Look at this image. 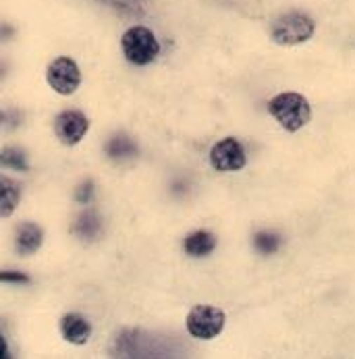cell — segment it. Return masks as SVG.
<instances>
[{
    "label": "cell",
    "instance_id": "obj_1",
    "mask_svg": "<svg viewBox=\"0 0 355 359\" xmlns=\"http://www.w3.org/2000/svg\"><path fill=\"white\" fill-rule=\"evenodd\" d=\"M268 110L281 123V127L287 129V131H300L312 118L309 102L305 100L302 94H295V92L279 94L276 98L270 100Z\"/></svg>",
    "mask_w": 355,
    "mask_h": 359
},
{
    "label": "cell",
    "instance_id": "obj_2",
    "mask_svg": "<svg viewBox=\"0 0 355 359\" xmlns=\"http://www.w3.org/2000/svg\"><path fill=\"white\" fill-rule=\"evenodd\" d=\"M121 48L129 62L133 65H150L154 58L160 54V44L152 32L144 25L129 27L121 38Z\"/></svg>",
    "mask_w": 355,
    "mask_h": 359
},
{
    "label": "cell",
    "instance_id": "obj_3",
    "mask_svg": "<svg viewBox=\"0 0 355 359\" xmlns=\"http://www.w3.org/2000/svg\"><path fill=\"white\" fill-rule=\"evenodd\" d=\"M314 21L304 13H287L279 17L272 25V40L283 46L304 44L314 36Z\"/></svg>",
    "mask_w": 355,
    "mask_h": 359
},
{
    "label": "cell",
    "instance_id": "obj_4",
    "mask_svg": "<svg viewBox=\"0 0 355 359\" xmlns=\"http://www.w3.org/2000/svg\"><path fill=\"white\" fill-rule=\"evenodd\" d=\"M187 330L192 337L210 341L218 337L225 328V311L214 306H196L187 313Z\"/></svg>",
    "mask_w": 355,
    "mask_h": 359
},
{
    "label": "cell",
    "instance_id": "obj_5",
    "mask_svg": "<svg viewBox=\"0 0 355 359\" xmlns=\"http://www.w3.org/2000/svg\"><path fill=\"white\" fill-rule=\"evenodd\" d=\"M46 79L51 88L60 96H73L81 83V71L77 62L69 56L54 58L46 71Z\"/></svg>",
    "mask_w": 355,
    "mask_h": 359
},
{
    "label": "cell",
    "instance_id": "obj_6",
    "mask_svg": "<svg viewBox=\"0 0 355 359\" xmlns=\"http://www.w3.org/2000/svg\"><path fill=\"white\" fill-rule=\"evenodd\" d=\"M90 129V121L79 110H62L54 118V135L65 146H77Z\"/></svg>",
    "mask_w": 355,
    "mask_h": 359
},
{
    "label": "cell",
    "instance_id": "obj_7",
    "mask_svg": "<svg viewBox=\"0 0 355 359\" xmlns=\"http://www.w3.org/2000/svg\"><path fill=\"white\" fill-rule=\"evenodd\" d=\"M210 162L220 172L241 170L246 166V150L235 137H225L210 150Z\"/></svg>",
    "mask_w": 355,
    "mask_h": 359
},
{
    "label": "cell",
    "instance_id": "obj_8",
    "mask_svg": "<svg viewBox=\"0 0 355 359\" xmlns=\"http://www.w3.org/2000/svg\"><path fill=\"white\" fill-rule=\"evenodd\" d=\"M60 334L71 345H86L92 337V326L81 313H65L58 322Z\"/></svg>",
    "mask_w": 355,
    "mask_h": 359
},
{
    "label": "cell",
    "instance_id": "obj_9",
    "mask_svg": "<svg viewBox=\"0 0 355 359\" xmlns=\"http://www.w3.org/2000/svg\"><path fill=\"white\" fill-rule=\"evenodd\" d=\"M44 241V233L38 224L34 222H23L19 224L15 233V250L19 256H34Z\"/></svg>",
    "mask_w": 355,
    "mask_h": 359
},
{
    "label": "cell",
    "instance_id": "obj_10",
    "mask_svg": "<svg viewBox=\"0 0 355 359\" xmlns=\"http://www.w3.org/2000/svg\"><path fill=\"white\" fill-rule=\"evenodd\" d=\"M19 202H21L19 185L11 177L0 175V218H8L17 210Z\"/></svg>",
    "mask_w": 355,
    "mask_h": 359
},
{
    "label": "cell",
    "instance_id": "obj_11",
    "mask_svg": "<svg viewBox=\"0 0 355 359\" xmlns=\"http://www.w3.org/2000/svg\"><path fill=\"white\" fill-rule=\"evenodd\" d=\"M214 248H216V237L208 231H196V233L187 235L185 243H183L185 254L192 257L208 256L214 252Z\"/></svg>",
    "mask_w": 355,
    "mask_h": 359
},
{
    "label": "cell",
    "instance_id": "obj_12",
    "mask_svg": "<svg viewBox=\"0 0 355 359\" xmlns=\"http://www.w3.org/2000/svg\"><path fill=\"white\" fill-rule=\"evenodd\" d=\"M106 152L112 158H125V156H133L135 146L127 137H112L106 146Z\"/></svg>",
    "mask_w": 355,
    "mask_h": 359
},
{
    "label": "cell",
    "instance_id": "obj_13",
    "mask_svg": "<svg viewBox=\"0 0 355 359\" xmlns=\"http://www.w3.org/2000/svg\"><path fill=\"white\" fill-rule=\"evenodd\" d=\"M77 231H81V237H96L100 231V220L94 212H86L79 222H77Z\"/></svg>",
    "mask_w": 355,
    "mask_h": 359
},
{
    "label": "cell",
    "instance_id": "obj_14",
    "mask_svg": "<svg viewBox=\"0 0 355 359\" xmlns=\"http://www.w3.org/2000/svg\"><path fill=\"white\" fill-rule=\"evenodd\" d=\"M255 248L262 254H272L279 248V237L272 233H260V235H255Z\"/></svg>",
    "mask_w": 355,
    "mask_h": 359
},
{
    "label": "cell",
    "instance_id": "obj_15",
    "mask_svg": "<svg viewBox=\"0 0 355 359\" xmlns=\"http://www.w3.org/2000/svg\"><path fill=\"white\" fill-rule=\"evenodd\" d=\"M119 11H125V13H131V15H142L144 8H142V2L140 0H102Z\"/></svg>",
    "mask_w": 355,
    "mask_h": 359
},
{
    "label": "cell",
    "instance_id": "obj_16",
    "mask_svg": "<svg viewBox=\"0 0 355 359\" xmlns=\"http://www.w3.org/2000/svg\"><path fill=\"white\" fill-rule=\"evenodd\" d=\"M0 164H11L13 168H27L25 162H23V156L19 154L17 150H6L4 154L0 156Z\"/></svg>",
    "mask_w": 355,
    "mask_h": 359
},
{
    "label": "cell",
    "instance_id": "obj_17",
    "mask_svg": "<svg viewBox=\"0 0 355 359\" xmlns=\"http://www.w3.org/2000/svg\"><path fill=\"white\" fill-rule=\"evenodd\" d=\"M0 280H8V283H27L29 278L25 274L19 272H0Z\"/></svg>",
    "mask_w": 355,
    "mask_h": 359
},
{
    "label": "cell",
    "instance_id": "obj_18",
    "mask_svg": "<svg viewBox=\"0 0 355 359\" xmlns=\"http://www.w3.org/2000/svg\"><path fill=\"white\" fill-rule=\"evenodd\" d=\"M8 358V347H6V341L0 337V359Z\"/></svg>",
    "mask_w": 355,
    "mask_h": 359
},
{
    "label": "cell",
    "instance_id": "obj_19",
    "mask_svg": "<svg viewBox=\"0 0 355 359\" xmlns=\"http://www.w3.org/2000/svg\"><path fill=\"white\" fill-rule=\"evenodd\" d=\"M0 123H2V114H0Z\"/></svg>",
    "mask_w": 355,
    "mask_h": 359
}]
</instances>
